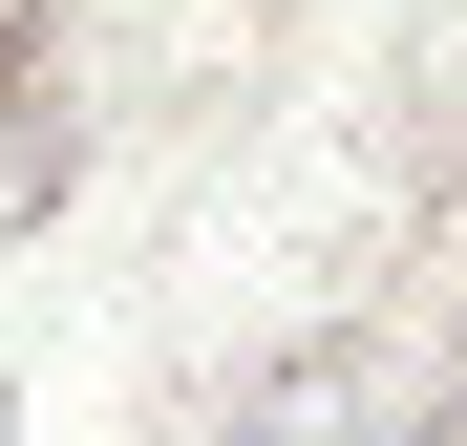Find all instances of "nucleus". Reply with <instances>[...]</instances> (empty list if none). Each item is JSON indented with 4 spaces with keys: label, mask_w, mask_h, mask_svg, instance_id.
Returning a JSON list of instances; mask_svg holds the SVG:
<instances>
[{
    "label": "nucleus",
    "mask_w": 467,
    "mask_h": 446,
    "mask_svg": "<svg viewBox=\"0 0 467 446\" xmlns=\"http://www.w3.org/2000/svg\"><path fill=\"white\" fill-rule=\"evenodd\" d=\"M425 446H467V404H446V425H425Z\"/></svg>",
    "instance_id": "2"
},
{
    "label": "nucleus",
    "mask_w": 467,
    "mask_h": 446,
    "mask_svg": "<svg viewBox=\"0 0 467 446\" xmlns=\"http://www.w3.org/2000/svg\"><path fill=\"white\" fill-rule=\"evenodd\" d=\"M361 425H382V361H361V340H297L276 383L234 404V446H361Z\"/></svg>",
    "instance_id": "1"
}]
</instances>
